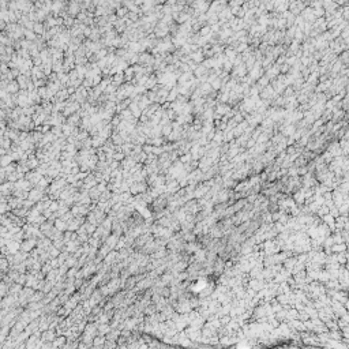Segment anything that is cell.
<instances>
[{
  "instance_id": "1",
  "label": "cell",
  "mask_w": 349,
  "mask_h": 349,
  "mask_svg": "<svg viewBox=\"0 0 349 349\" xmlns=\"http://www.w3.org/2000/svg\"><path fill=\"white\" fill-rule=\"evenodd\" d=\"M5 247H7V250H8V252L10 254H15L16 252V250L19 248V244L16 242H7V244H5Z\"/></svg>"
},
{
  "instance_id": "2",
  "label": "cell",
  "mask_w": 349,
  "mask_h": 349,
  "mask_svg": "<svg viewBox=\"0 0 349 349\" xmlns=\"http://www.w3.org/2000/svg\"><path fill=\"white\" fill-rule=\"evenodd\" d=\"M10 266V263H8V259H5V258H0V270H5V269Z\"/></svg>"
},
{
  "instance_id": "3",
  "label": "cell",
  "mask_w": 349,
  "mask_h": 349,
  "mask_svg": "<svg viewBox=\"0 0 349 349\" xmlns=\"http://www.w3.org/2000/svg\"><path fill=\"white\" fill-rule=\"evenodd\" d=\"M7 292H8L7 284L0 282V296H5V295H7Z\"/></svg>"
},
{
  "instance_id": "4",
  "label": "cell",
  "mask_w": 349,
  "mask_h": 349,
  "mask_svg": "<svg viewBox=\"0 0 349 349\" xmlns=\"http://www.w3.org/2000/svg\"><path fill=\"white\" fill-rule=\"evenodd\" d=\"M8 209H10V206H8V205L5 203L4 201H0V214L5 213V212H7Z\"/></svg>"
},
{
  "instance_id": "5",
  "label": "cell",
  "mask_w": 349,
  "mask_h": 349,
  "mask_svg": "<svg viewBox=\"0 0 349 349\" xmlns=\"http://www.w3.org/2000/svg\"><path fill=\"white\" fill-rule=\"evenodd\" d=\"M8 162H11V158L10 157H4L2 161H0V165L5 166V165H8Z\"/></svg>"
},
{
  "instance_id": "6",
  "label": "cell",
  "mask_w": 349,
  "mask_h": 349,
  "mask_svg": "<svg viewBox=\"0 0 349 349\" xmlns=\"http://www.w3.org/2000/svg\"><path fill=\"white\" fill-rule=\"evenodd\" d=\"M27 186H29V183H26V181H19L18 183L19 188H27Z\"/></svg>"
}]
</instances>
